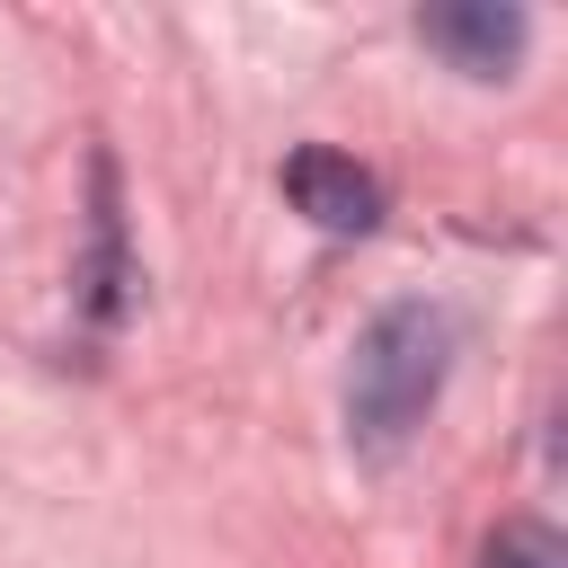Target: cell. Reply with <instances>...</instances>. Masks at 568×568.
Returning <instances> with one entry per match:
<instances>
[{"instance_id": "obj_5", "label": "cell", "mask_w": 568, "mask_h": 568, "mask_svg": "<svg viewBox=\"0 0 568 568\" xmlns=\"http://www.w3.org/2000/svg\"><path fill=\"white\" fill-rule=\"evenodd\" d=\"M479 568H568V541H559L550 524H497Z\"/></svg>"}, {"instance_id": "obj_2", "label": "cell", "mask_w": 568, "mask_h": 568, "mask_svg": "<svg viewBox=\"0 0 568 568\" xmlns=\"http://www.w3.org/2000/svg\"><path fill=\"white\" fill-rule=\"evenodd\" d=\"M284 195H293L320 231H337V240H364V231L382 222V178L355 169L346 151H320V142L284 160Z\"/></svg>"}, {"instance_id": "obj_1", "label": "cell", "mask_w": 568, "mask_h": 568, "mask_svg": "<svg viewBox=\"0 0 568 568\" xmlns=\"http://www.w3.org/2000/svg\"><path fill=\"white\" fill-rule=\"evenodd\" d=\"M453 373V320L435 302H390L364 337H355V373H346V426L364 453L408 444V426L435 408Z\"/></svg>"}, {"instance_id": "obj_4", "label": "cell", "mask_w": 568, "mask_h": 568, "mask_svg": "<svg viewBox=\"0 0 568 568\" xmlns=\"http://www.w3.org/2000/svg\"><path fill=\"white\" fill-rule=\"evenodd\" d=\"M133 284H142V266L124 257V222H115V186H106V169H98V231H89V266H80V302H89V320H124L133 311Z\"/></svg>"}, {"instance_id": "obj_3", "label": "cell", "mask_w": 568, "mask_h": 568, "mask_svg": "<svg viewBox=\"0 0 568 568\" xmlns=\"http://www.w3.org/2000/svg\"><path fill=\"white\" fill-rule=\"evenodd\" d=\"M426 44L470 80H506L524 53V9L515 0H444V9H426Z\"/></svg>"}]
</instances>
